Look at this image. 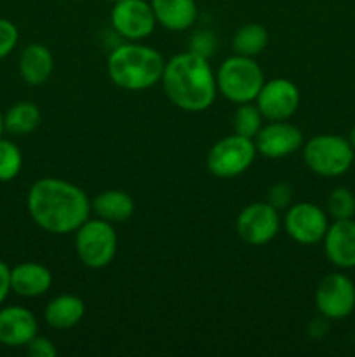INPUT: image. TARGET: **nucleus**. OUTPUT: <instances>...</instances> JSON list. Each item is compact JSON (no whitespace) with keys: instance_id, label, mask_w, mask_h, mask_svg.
I'll return each mask as SVG.
<instances>
[{"instance_id":"obj_1","label":"nucleus","mask_w":355,"mask_h":357,"mask_svg":"<svg viewBox=\"0 0 355 357\" xmlns=\"http://www.w3.org/2000/svg\"><path fill=\"white\" fill-rule=\"evenodd\" d=\"M26 208L35 225L54 236L75 234L90 218V199L86 192L61 178H40L30 187Z\"/></svg>"},{"instance_id":"obj_2","label":"nucleus","mask_w":355,"mask_h":357,"mask_svg":"<svg viewBox=\"0 0 355 357\" xmlns=\"http://www.w3.org/2000/svg\"><path fill=\"white\" fill-rule=\"evenodd\" d=\"M160 82L171 103L188 114L207 110L218 94L216 73L212 72L209 59L190 51L166 61Z\"/></svg>"},{"instance_id":"obj_3","label":"nucleus","mask_w":355,"mask_h":357,"mask_svg":"<svg viewBox=\"0 0 355 357\" xmlns=\"http://www.w3.org/2000/svg\"><path fill=\"white\" fill-rule=\"evenodd\" d=\"M164 66L166 61L157 49L127 40L111 49L106 70L115 86L136 93L159 84Z\"/></svg>"},{"instance_id":"obj_4","label":"nucleus","mask_w":355,"mask_h":357,"mask_svg":"<svg viewBox=\"0 0 355 357\" xmlns=\"http://www.w3.org/2000/svg\"><path fill=\"white\" fill-rule=\"evenodd\" d=\"M263 84V70L249 56H230L216 72L218 93L235 105L251 103L256 100Z\"/></svg>"},{"instance_id":"obj_5","label":"nucleus","mask_w":355,"mask_h":357,"mask_svg":"<svg viewBox=\"0 0 355 357\" xmlns=\"http://www.w3.org/2000/svg\"><path fill=\"white\" fill-rule=\"evenodd\" d=\"M354 159V146L343 136L317 135L303 145V160L317 176H341L350 169Z\"/></svg>"},{"instance_id":"obj_6","label":"nucleus","mask_w":355,"mask_h":357,"mask_svg":"<svg viewBox=\"0 0 355 357\" xmlns=\"http://www.w3.org/2000/svg\"><path fill=\"white\" fill-rule=\"evenodd\" d=\"M117 232L113 223L101 218H89L75 230V251L87 268H104L117 253Z\"/></svg>"},{"instance_id":"obj_7","label":"nucleus","mask_w":355,"mask_h":357,"mask_svg":"<svg viewBox=\"0 0 355 357\" xmlns=\"http://www.w3.org/2000/svg\"><path fill=\"white\" fill-rule=\"evenodd\" d=\"M256 153L254 139L233 132L211 146L207 153V169L212 176L230 180L246 173L253 166Z\"/></svg>"},{"instance_id":"obj_8","label":"nucleus","mask_w":355,"mask_h":357,"mask_svg":"<svg viewBox=\"0 0 355 357\" xmlns=\"http://www.w3.org/2000/svg\"><path fill=\"white\" fill-rule=\"evenodd\" d=\"M315 305L320 316L331 321H341L355 309V284L348 275L334 272L319 282Z\"/></svg>"},{"instance_id":"obj_9","label":"nucleus","mask_w":355,"mask_h":357,"mask_svg":"<svg viewBox=\"0 0 355 357\" xmlns=\"http://www.w3.org/2000/svg\"><path fill=\"white\" fill-rule=\"evenodd\" d=\"M110 20L115 33L129 42H139L150 37L157 26L152 3L146 2V0L115 2Z\"/></svg>"},{"instance_id":"obj_10","label":"nucleus","mask_w":355,"mask_h":357,"mask_svg":"<svg viewBox=\"0 0 355 357\" xmlns=\"http://www.w3.org/2000/svg\"><path fill=\"white\" fill-rule=\"evenodd\" d=\"M237 234L251 246H265L277 237L281 216L270 202H253L237 216Z\"/></svg>"},{"instance_id":"obj_11","label":"nucleus","mask_w":355,"mask_h":357,"mask_svg":"<svg viewBox=\"0 0 355 357\" xmlns=\"http://www.w3.org/2000/svg\"><path fill=\"white\" fill-rule=\"evenodd\" d=\"M301 101L298 86L284 77H277L263 84L258 93L256 107L260 108L265 121H287L296 114Z\"/></svg>"},{"instance_id":"obj_12","label":"nucleus","mask_w":355,"mask_h":357,"mask_svg":"<svg viewBox=\"0 0 355 357\" xmlns=\"http://www.w3.org/2000/svg\"><path fill=\"white\" fill-rule=\"evenodd\" d=\"M284 229L292 241L305 246L320 243L329 229V218L324 209L312 202L292 204L284 216Z\"/></svg>"},{"instance_id":"obj_13","label":"nucleus","mask_w":355,"mask_h":357,"mask_svg":"<svg viewBox=\"0 0 355 357\" xmlns=\"http://www.w3.org/2000/svg\"><path fill=\"white\" fill-rule=\"evenodd\" d=\"M258 153L267 159H282L303 146V131L287 121H271L254 136Z\"/></svg>"},{"instance_id":"obj_14","label":"nucleus","mask_w":355,"mask_h":357,"mask_svg":"<svg viewBox=\"0 0 355 357\" xmlns=\"http://www.w3.org/2000/svg\"><path fill=\"white\" fill-rule=\"evenodd\" d=\"M38 333V321L31 310L21 305L0 309V344L3 347H26Z\"/></svg>"},{"instance_id":"obj_15","label":"nucleus","mask_w":355,"mask_h":357,"mask_svg":"<svg viewBox=\"0 0 355 357\" xmlns=\"http://www.w3.org/2000/svg\"><path fill=\"white\" fill-rule=\"evenodd\" d=\"M324 253L338 268H355V220H334L324 236Z\"/></svg>"},{"instance_id":"obj_16","label":"nucleus","mask_w":355,"mask_h":357,"mask_svg":"<svg viewBox=\"0 0 355 357\" xmlns=\"http://www.w3.org/2000/svg\"><path fill=\"white\" fill-rule=\"evenodd\" d=\"M52 286V272L37 261H23L10 268V291L23 298L45 295Z\"/></svg>"},{"instance_id":"obj_17","label":"nucleus","mask_w":355,"mask_h":357,"mask_svg":"<svg viewBox=\"0 0 355 357\" xmlns=\"http://www.w3.org/2000/svg\"><path fill=\"white\" fill-rule=\"evenodd\" d=\"M21 79L30 86H42L47 82L54 70V58L44 44H30L21 51L17 61Z\"/></svg>"},{"instance_id":"obj_18","label":"nucleus","mask_w":355,"mask_h":357,"mask_svg":"<svg viewBox=\"0 0 355 357\" xmlns=\"http://www.w3.org/2000/svg\"><path fill=\"white\" fill-rule=\"evenodd\" d=\"M152 9L157 24L166 30L184 31L197 21V3L195 0H152Z\"/></svg>"},{"instance_id":"obj_19","label":"nucleus","mask_w":355,"mask_h":357,"mask_svg":"<svg viewBox=\"0 0 355 357\" xmlns=\"http://www.w3.org/2000/svg\"><path fill=\"white\" fill-rule=\"evenodd\" d=\"M84 314H86V303L80 296L72 295V293H65L45 305L44 319L52 330L66 331L75 328L77 324L82 321Z\"/></svg>"},{"instance_id":"obj_20","label":"nucleus","mask_w":355,"mask_h":357,"mask_svg":"<svg viewBox=\"0 0 355 357\" xmlns=\"http://www.w3.org/2000/svg\"><path fill=\"white\" fill-rule=\"evenodd\" d=\"M90 209L104 222L124 223L134 215L136 204L127 192L104 190L90 201Z\"/></svg>"},{"instance_id":"obj_21","label":"nucleus","mask_w":355,"mask_h":357,"mask_svg":"<svg viewBox=\"0 0 355 357\" xmlns=\"http://www.w3.org/2000/svg\"><path fill=\"white\" fill-rule=\"evenodd\" d=\"M40 108L33 101H19L3 115V129L13 136H26L40 126Z\"/></svg>"},{"instance_id":"obj_22","label":"nucleus","mask_w":355,"mask_h":357,"mask_svg":"<svg viewBox=\"0 0 355 357\" xmlns=\"http://www.w3.org/2000/svg\"><path fill=\"white\" fill-rule=\"evenodd\" d=\"M268 44V33L261 24L247 23L235 31L232 38V47L235 54L254 56L261 54Z\"/></svg>"},{"instance_id":"obj_23","label":"nucleus","mask_w":355,"mask_h":357,"mask_svg":"<svg viewBox=\"0 0 355 357\" xmlns=\"http://www.w3.org/2000/svg\"><path fill=\"white\" fill-rule=\"evenodd\" d=\"M263 115H261L260 108L256 107V103H242L239 105V108L235 110L232 119V128L235 135L246 136V138L254 139V136L258 135L261 128H263Z\"/></svg>"},{"instance_id":"obj_24","label":"nucleus","mask_w":355,"mask_h":357,"mask_svg":"<svg viewBox=\"0 0 355 357\" xmlns=\"http://www.w3.org/2000/svg\"><path fill=\"white\" fill-rule=\"evenodd\" d=\"M23 169V153L14 142L0 138V183L17 178Z\"/></svg>"},{"instance_id":"obj_25","label":"nucleus","mask_w":355,"mask_h":357,"mask_svg":"<svg viewBox=\"0 0 355 357\" xmlns=\"http://www.w3.org/2000/svg\"><path fill=\"white\" fill-rule=\"evenodd\" d=\"M327 215L333 220H352L355 216V194L347 187H336L327 197Z\"/></svg>"},{"instance_id":"obj_26","label":"nucleus","mask_w":355,"mask_h":357,"mask_svg":"<svg viewBox=\"0 0 355 357\" xmlns=\"http://www.w3.org/2000/svg\"><path fill=\"white\" fill-rule=\"evenodd\" d=\"M216 47H218V38L211 30H197L188 38V51L205 59L214 54Z\"/></svg>"},{"instance_id":"obj_27","label":"nucleus","mask_w":355,"mask_h":357,"mask_svg":"<svg viewBox=\"0 0 355 357\" xmlns=\"http://www.w3.org/2000/svg\"><path fill=\"white\" fill-rule=\"evenodd\" d=\"M17 40H19V31L16 24L10 20L0 17V59L7 58L16 49Z\"/></svg>"},{"instance_id":"obj_28","label":"nucleus","mask_w":355,"mask_h":357,"mask_svg":"<svg viewBox=\"0 0 355 357\" xmlns=\"http://www.w3.org/2000/svg\"><path fill=\"white\" fill-rule=\"evenodd\" d=\"M292 201V188L287 183H275L268 192V201L275 209H285Z\"/></svg>"},{"instance_id":"obj_29","label":"nucleus","mask_w":355,"mask_h":357,"mask_svg":"<svg viewBox=\"0 0 355 357\" xmlns=\"http://www.w3.org/2000/svg\"><path fill=\"white\" fill-rule=\"evenodd\" d=\"M28 356L31 357H56L58 356V347L52 344V340L45 337H35L30 344L26 345Z\"/></svg>"},{"instance_id":"obj_30","label":"nucleus","mask_w":355,"mask_h":357,"mask_svg":"<svg viewBox=\"0 0 355 357\" xmlns=\"http://www.w3.org/2000/svg\"><path fill=\"white\" fill-rule=\"evenodd\" d=\"M10 293V268L3 260H0V307Z\"/></svg>"},{"instance_id":"obj_31","label":"nucleus","mask_w":355,"mask_h":357,"mask_svg":"<svg viewBox=\"0 0 355 357\" xmlns=\"http://www.w3.org/2000/svg\"><path fill=\"white\" fill-rule=\"evenodd\" d=\"M348 142H350V145L354 146V150H355V126H354V128H352L350 136H348Z\"/></svg>"},{"instance_id":"obj_32","label":"nucleus","mask_w":355,"mask_h":357,"mask_svg":"<svg viewBox=\"0 0 355 357\" xmlns=\"http://www.w3.org/2000/svg\"><path fill=\"white\" fill-rule=\"evenodd\" d=\"M3 131H6V129H3V115H2V112H0V138H2Z\"/></svg>"},{"instance_id":"obj_33","label":"nucleus","mask_w":355,"mask_h":357,"mask_svg":"<svg viewBox=\"0 0 355 357\" xmlns=\"http://www.w3.org/2000/svg\"><path fill=\"white\" fill-rule=\"evenodd\" d=\"M108 2H111V3H115V2H120V0H108Z\"/></svg>"},{"instance_id":"obj_34","label":"nucleus","mask_w":355,"mask_h":357,"mask_svg":"<svg viewBox=\"0 0 355 357\" xmlns=\"http://www.w3.org/2000/svg\"><path fill=\"white\" fill-rule=\"evenodd\" d=\"M0 347H2V344H0Z\"/></svg>"}]
</instances>
